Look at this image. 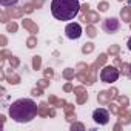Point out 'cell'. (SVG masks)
<instances>
[{
    "label": "cell",
    "mask_w": 131,
    "mask_h": 131,
    "mask_svg": "<svg viewBox=\"0 0 131 131\" xmlns=\"http://www.w3.org/2000/svg\"><path fill=\"white\" fill-rule=\"evenodd\" d=\"M37 110L39 106L31 99H19L9 106V116L19 123H28L36 117Z\"/></svg>",
    "instance_id": "obj_1"
},
{
    "label": "cell",
    "mask_w": 131,
    "mask_h": 131,
    "mask_svg": "<svg viewBox=\"0 0 131 131\" xmlns=\"http://www.w3.org/2000/svg\"><path fill=\"white\" fill-rule=\"evenodd\" d=\"M51 13L57 20H62V22L73 20L76 16L80 14L79 0H52Z\"/></svg>",
    "instance_id": "obj_2"
},
{
    "label": "cell",
    "mask_w": 131,
    "mask_h": 131,
    "mask_svg": "<svg viewBox=\"0 0 131 131\" xmlns=\"http://www.w3.org/2000/svg\"><path fill=\"white\" fill-rule=\"evenodd\" d=\"M120 76V71L114 67H103L102 73H100V80L105 82V83H113L119 79Z\"/></svg>",
    "instance_id": "obj_3"
},
{
    "label": "cell",
    "mask_w": 131,
    "mask_h": 131,
    "mask_svg": "<svg viewBox=\"0 0 131 131\" xmlns=\"http://www.w3.org/2000/svg\"><path fill=\"white\" fill-rule=\"evenodd\" d=\"M117 93H119V91H117L116 88L100 91V93L97 94V102H99V105H108V103H111V100L119 96Z\"/></svg>",
    "instance_id": "obj_4"
},
{
    "label": "cell",
    "mask_w": 131,
    "mask_h": 131,
    "mask_svg": "<svg viewBox=\"0 0 131 131\" xmlns=\"http://www.w3.org/2000/svg\"><path fill=\"white\" fill-rule=\"evenodd\" d=\"M102 28H103L105 32L114 34V32H117V31L120 29V22H119V19H116V17H108V19L103 20Z\"/></svg>",
    "instance_id": "obj_5"
},
{
    "label": "cell",
    "mask_w": 131,
    "mask_h": 131,
    "mask_svg": "<svg viewBox=\"0 0 131 131\" xmlns=\"http://www.w3.org/2000/svg\"><path fill=\"white\" fill-rule=\"evenodd\" d=\"M93 120L99 125H106L110 122V110L105 108H97L93 113Z\"/></svg>",
    "instance_id": "obj_6"
},
{
    "label": "cell",
    "mask_w": 131,
    "mask_h": 131,
    "mask_svg": "<svg viewBox=\"0 0 131 131\" xmlns=\"http://www.w3.org/2000/svg\"><path fill=\"white\" fill-rule=\"evenodd\" d=\"M65 34L71 40H77L82 36V26L79 23H68L67 28H65Z\"/></svg>",
    "instance_id": "obj_7"
},
{
    "label": "cell",
    "mask_w": 131,
    "mask_h": 131,
    "mask_svg": "<svg viewBox=\"0 0 131 131\" xmlns=\"http://www.w3.org/2000/svg\"><path fill=\"white\" fill-rule=\"evenodd\" d=\"M80 20H82L85 25H93V23L99 22L100 19H99V13L90 9V11H86V13H80Z\"/></svg>",
    "instance_id": "obj_8"
},
{
    "label": "cell",
    "mask_w": 131,
    "mask_h": 131,
    "mask_svg": "<svg viewBox=\"0 0 131 131\" xmlns=\"http://www.w3.org/2000/svg\"><path fill=\"white\" fill-rule=\"evenodd\" d=\"M97 68H99V65L94 62L93 65H90V71H88V76H86V82L85 85H93L96 82V74H97Z\"/></svg>",
    "instance_id": "obj_9"
},
{
    "label": "cell",
    "mask_w": 131,
    "mask_h": 131,
    "mask_svg": "<svg viewBox=\"0 0 131 131\" xmlns=\"http://www.w3.org/2000/svg\"><path fill=\"white\" fill-rule=\"evenodd\" d=\"M22 25H23V28L28 29L31 34H37V32H39V26H37L32 20H29V19H25V20L22 22Z\"/></svg>",
    "instance_id": "obj_10"
},
{
    "label": "cell",
    "mask_w": 131,
    "mask_h": 131,
    "mask_svg": "<svg viewBox=\"0 0 131 131\" xmlns=\"http://www.w3.org/2000/svg\"><path fill=\"white\" fill-rule=\"evenodd\" d=\"M6 13L9 14V17L19 19V17H22L25 14V8H13V6H9V8H6Z\"/></svg>",
    "instance_id": "obj_11"
},
{
    "label": "cell",
    "mask_w": 131,
    "mask_h": 131,
    "mask_svg": "<svg viewBox=\"0 0 131 131\" xmlns=\"http://www.w3.org/2000/svg\"><path fill=\"white\" fill-rule=\"evenodd\" d=\"M48 103H49L51 106H54V108H62V106H65V105H67V102H65L63 99H57L56 96H49V99H48Z\"/></svg>",
    "instance_id": "obj_12"
},
{
    "label": "cell",
    "mask_w": 131,
    "mask_h": 131,
    "mask_svg": "<svg viewBox=\"0 0 131 131\" xmlns=\"http://www.w3.org/2000/svg\"><path fill=\"white\" fill-rule=\"evenodd\" d=\"M49 106H51V105H48L46 102H42V103L39 105L37 114H39L40 117H48V116H49V111H51V110H49Z\"/></svg>",
    "instance_id": "obj_13"
},
{
    "label": "cell",
    "mask_w": 131,
    "mask_h": 131,
    "mask_svg": "<svg viewBox=\"0 0 131 131\" xmlns=\"http://www.w3.org/2000/svg\"><path fill=\"white\" fill-rule=\"evenodd\" d=\"M120 19L126 23L131 22V6H125V8L120 9Z\"/></svg>",
    "instance_id": "obj_14"
},
{
    "label": "cell",
    "mask_w": 131,
    "mask_h": 131,
    "mask_svg": "<svg viewBox=\"0 0 131 131\" xmlns=\"http://www.w3.org/2000/svg\"><path fill=\"white\" fill-rule=\"evenodd\" d=\"M76 77V70L73 68H67L63 71V79H67V80H73Z\"/></svg>",
    "instance_id": "obj_15"
},
{
    "label": "cell",
    "mask_w": 131,
    "mask_h": 131,
    "mask_svg": "<svg viewBox=\"0 0 131 131\" xmlns=\"http://www.w3.org/2000/svg\"><path fill=\"white\" fill-rule=\"evenodd\" d=\"M40 67H42V57L40 56H34L32 57V70H40Z\"/></svg>",
    "instance_id": "obj_16"
},
{
    "label": "cell",
    "mask_w": 131,
    "mask_h": 131,
    "mask_svg": "<svg viewBox=\"0 0 131 131\" xmlns=\"http://www.w3.org/2000/svg\"><path fill=\"white\" fill-rule=\"evenodd\" d=\"M6 80H8L11 85H17V83L20 82V76H17V74L13 73V74H8V76H6Z\"/></svg>",
    "instance_id": "obj_17"
},
{
    "label": "cell",
    "mask_w": 131,
    "mask_h": 131,
    "mask_svg": "<svg viewBox=\"0 0 131 131\" xmlns=\"http://www.w3.org/2000/svg\"><path fill=\"white\" fill-rule=\"evenodd\" d=\"M8 59H9V65H11V68H13V70H16V68L19 67V65H20V60H19L16 56L9 54V56H8Z\"/></svg>",
    "instance_id": "obj_18"
},
{
    "label": "cell",
    "mask_w": 131,
    "mask_h": 131,
    "mask_svg": "<svg viewBox=\"0 0 131 131\" xmlns=\"http://www.w3.org/2000/svg\"><path fill=\"white\" fill-rule=\"evenodd\" d=\"M120 73H122L123 76H128V77H129V74H131V65H129V63H122Z\"/></svg>",
    "instance_id": "obj_19"
},
{
    "label": "cell",
    "mask_w": 131,
    "mask_h": 131,
    "mask_svg": "<svg viewBox=\"0 0 131 131\" xmlns=\"http://www.w3.org/2000/svg\"><path fill=\"white\" fill-rule=\"evenodd\" d=\"M96 34H97V29L94 28V25H86V36L91 37V39H94Z\"/></svg>",
    "instance_id": "obj_20"
},
{
    "label": "cell",
    "mask_w": 131,
    "mask_h": 131,
    "mask_svg": "<svg viewBox=\"0 0 131 131\" xmlns=\"http://www.w3.org/2000/svg\"><path fill=\"white\" fill-rule=\"evenodd\" d=\"M94 51V43H91V42H88V43H85L83 46H82V52L83 54H90V52H93Z\"/></svg>",
    "instance_id": "obj_21"
},
{
    "label": "cell",
    "mask_w": 131,
    "mask_h": 131,
    "mask_svg": "<svg viewBox=\"0 0 131 131\" xmlns=\"http://www.w3.org/2000/svg\"><path fill=\"white\" fill-rule=\"evenodd\" d=\"M120 108H122V106H120V105H117V103H113V102H111V103H108V110L111 111V114H116V116H117V114H119V111H120Z\"/></svg>",
    "instance_id": "obj_22"
},
{
    "label": "cell",
    "mask_w": 131,
    "mask_h": 131,
    "mask_svg": "<svg viewBox=\"0 0 131 131\" xmlns=\"http://www.w3.org/2000/svg\"><path fill=\"white\" fill-rule=\"evenodd\" d=\"M106 60H108V54H105V52H103V54H100V56L97 57V60H96V63L99 65V67H103V65L106 63Z\"/></svg>",
    "instance_id": "obj_23"
},
{
    "label": "cell",
    "mask_w": 131,
    "mask_h": 131,
    "mask_svg": "<svg viewBox=\"0 0 131 131\" xmlns=\"http://www.w3.org/2000/svg\"><path fill=\"white\" fill-rule=\"evenodd\" d=\"M36 45H37V39H36L34 36H31V37L26 40V46H28L29 49H32V48H36Z\"/></svg>",
    "instance_id": "obj_24"
},
{
    "label": "cell",
    "mask_w": 131,
    "mask_h": 131,
    "mask_svg": "<svg viewBox=\"0 0 131 131\" xmlns=\"http://www.w3.org/2000/svg\"><path fill=\"white\" fill-rule=\"evenodd\" d=\"M116 99H117V102H119L120 106H123V108L128 106V97H125V96H117Z\"/></svg>",
    "instance_id": "obj_25"
},
{
    "label": "cell",
    "mask_w": 131,
    "mask_h": 131,
    "mask_svg": "<svg viewBox=\"0 0 131 131\" xmlns=\"http://www.w3.org/2000/svg\"><path fill=\"white\" fill-rule=\"evenodd\" d=\"M19 2V0H0V3H2V6L5 8H9V6H14L16 3Z\"/></svg>",
    "instance_id": "obj_26"
},
{
    "label": "cell",
    "mask_w": 131,
    "mask_h": 131,
    "mask_svg": "<svg viewBox=\"0 0 131 131\" xmlns=\"http://www.w3.org/2000/svg\"><path fill=\"white\" fill-rule=\"evenodd\" d=\"M119 51H120L119 45H111V46L108 48V54H111V56H117V54H119Z\"/></svg>",
    "instance_id": "obj_27"
},
{
    "label": "cell",
    "mask_w": 131,
    "mask_h": 131,
    "mask_svg": "<svg viewBox=\"0 0 131 131\" xmlns=\"http://www.w3.org/2000/svg\"><path fill=\"white\" fill-rule=\"evenodd\" d=\"M86 100H88V93H82V94L77 96V103L79 105H83Z\"/></svg>",
    "instance_id": "obj_28"
},
{
    "label": "cell",
    "mask_w": 131,
    "mask_h": 131,
    "mask_svg": "<svg viewBox=\"0 0 131 131\" xmlns=\"http://www.w3.org/2000/svg\"><path fill=\"white\" fill-rule=\"evenodd\" d=\"M83 129H85L83 123H77V122L71 123V131H83Z\"/></svg>",
    "instance_id": "obj_29"
},
{
    "label": "cell",
    "mask_w": 131,
    "mask_h": 131,
    "mask_svg": "<svg viewBox=\"0 0 131 131\" xmlns=\"http://www.w3.org/2000/svg\"><path fill=\"white\" fill-rule=\"evenodd\" d=\"M97 8H99V13H105V11H108L110 3H108V2H100V3L97 5Z\"/></svg>",
    "instance_id": "obj_30"
},
{
    "label": "cell",
    "mask_w": 131,
    "mask_h": 131,
    "mask_svg": "<svg viewBox=\"0 0 131 131\" xmlns=\"http://www.w3.org/2000/svg\"><path fill=\"white\" fill-rule=\"evenodd\" d=\"M17 28H19V26H17L16 22H13V23H6V31H8V32H16Z\"/></svg>",
    "instance_id": "obj_31"
},
{
    "label": "cell",
    "mask_w": 131,
    "mask_h": 131,
    "mask_svg": "<svg viewBox=\"0 0 131 131\" xmlns=\"http://www.w3.org/2000/svg\"><path fill=\"white\" fill-rule=\"evenodd\" d=\"M37 85L40 86V88H46V86H49V79H46V77H43V79H40L39 82H37Z\"/></svg>",
    "instance_id": "obj_32"
},
{
    "label": "cell",
    "mask_w": 131,
    "mask_h": 131,
    "mask_svg": "<svg viewBox=\"0 0 131 131\" xmlns=\"http://www.w3.org/2000/svg\"><path fill=\"white\" fill-rule=\"evenodd\" d=\"M73 93H74L76 96H79V94H82V93H86V88H85L83 85H80V86H74Z\"/></svg>",
    "instance_id": "obj_33"
},
{
    "label": "cell",
    "mask_w": 131,
    "mask_h": 131,
    "mask_svg": "<svg viewBox=\"0 0 131 131\" xmlns=\"http://www.w3.org/2000/svg\"><path fill=\"white\" fill-rule=\"evenodd\" d=\"M65 117H67V120L70 122V123H73V122H76V113H68V114H65Z\"/></svg>",
    "instance_id": "obj_34"
},
{
    "label": "cell",
    "mask_w": 131,
    "mask_h": 131,
    "mask_svg": "<svg viewBox=\"0 0 131 131\" xmlns=\"http://www.w3.org/2000/svg\"><path fill=\"white\" fill-rule=\"evenodd\" d=\"M31 94H32V96H42V94H43V88H40V86L37 85V86L31 91Z\"/></svg>",
    "instance_id": "obj_35"
},
{
    "label": "cell",
    "mask_w": 131,
    "mask_h": 131,
    "mask_svg": "<svg viewBox=\"0 0 131 131\" xmlns=\"http://www.w3.org/2000/svg\"><path fill=\"white\" fill-rule=\"evenodd\" d=\"M63 108H65V114H68V113H74V105H73V103H67Z\"/></svg>",
    "instance_id": "obj_36"
},
{
    "label": "cell",
    "mask_w": 131,
    "mask_h": 131,
    "mask_svg": "<svg viewBox=\"0 0 131 131\" xmlns=\"http://www.w3.org/2000/svg\"><path fill=\"white\" fill-rule=\"evenodd\" d=\"M8 19H9V14L8 13H0V22L8 23Z\"/></svg>",
    "instance_id": "obj_37"
},
{
    "label": "cell",
    "mask_w": 131,
    "mask_h": 131,
    "mask_svg": "<svg viewBox=\"0 0 131 131\" xmlns=\"http://www.w3.org/2000/svg\"><path fill=\"white\" fill-rule=\"evenodd\" d=\"M45 77H46V79H49V80H51V79H52V77H54V71H52V70H51V68H46V70H45Z\"/></svg>",
    "instance_id": "obj_38"
},
{
    "label": "cell",
    "mask_w": 131,
    "mask_h": 131,
    "mask_svg": "<svg viewBox=\"0 0 131 131\" xmlns=\"http://www.w3.org/2000/svg\"><path fill=\"white\" fill-rule=\"evenodd\" d=\"M23 8H25V13H28V14H31V13L34 11V5H32V3H28V5H25Z\"/></svg>",
    "instance_id": "obj_39"
},
{
    "label": "cell",
    "mask_w": 131,
    "mask_h": 131,
    "mask_svg": "<svg viewBox=\"0 0 131 131\" xmlns=\"http://www.w3.org/2000/svg\"><path fill=\"white\" fill-rule=\"evenodd\" d=\"M43 2H45V0H34V2H32V5H34V8H42L43 6Z\"/></svg>",
    "instance_id": "obj_40"
},
{
    "label": "cell",
    "mask_w": 131,
    "mask_h": 131,
    "mask_svg": "<svg viewBox=\"0 0 131 131\" xmlns=\"http://www.w3.org/2000/svg\"><path fill=\"white\" fill-rule=\"evenodd\" d=\"M73 90H74V86H73L71 83H67V85L63 86V91H65V93H71Z\"/></svg>",
    "instance_id": "obj_41"
},
{
    "label": "cell",
    "mask_w": 131,
    "mask_h": 131,
    "mask_svg": "<svg viewBox=\"0 0 131 131\" xmlns=\"http://www.w3.org/2000/svg\"><path fill=\"white\" fill-rule=\"evenodd\" d=\"M86 11H90V5H86V3H85V5H82V6H80V13H86Z\"/></svg>",
    "instance_id": "obj_42"
},
{
    "label": "cell",
    "mask_w": 131,
    "mask_h": 131,
    "mask_svg": "<svg viewBox=\"0 0 131 131\" xmlns=\"http://www.w3.org/2000/svg\"><path fill=\"white\" fill-rule=\"evenodd\" d=\"M114 63H116V67H119V68L122 67V60H120L119 57H116V59H114Z\"/></svg>",
    "instance_id": "obj_43"
},
{
    "label": "cell",
    "mask_w": 131,
    "mask_h": 131,
    "mask_svg": "<svg viewBox=\"0 0 131 131\" xmlns=\"http://www.w3.org/2000/svg\"><path fill=\"white\" fill-rule=\"evenodd\" d=\"M0 42H2V46H5V45H6V37L2 36V37H0Z\"/></svg>",
    "instance_id": "obj_44"
},
{
    "label": "cell",
    "mask_w": 131,
    "mask_h": 131,
    "mask_svg": "<svg viewBox=\"0 0 131 131\" xmlns=\"http://www.w3.org/2000/svg\"><path fill=\"white\" fill-rule=\"evenodd\" d=\"M120 128H122V123H120V122L114 125V129H116V131H117V129H120Z\"/></svg>",
    "instance_id": "obj_45"
},
{
    "label": "cell",
    "mask_w": 131,
    "mask_h": 131,
    "mask_svg": "<svg viewBox=\"0 0 131 131\" xmlns=\"http://www.w3.org/2000/svg\"><path fill=\"white\" fill-rule=\"evenodd\" d=\"M128 49H129V51H131V37H129V39H128Z\"/></svg>",
    "instance_id": "obj_46"
},
{
    "label": "cell",
    "mask_w": 131,
    "mask_h": 131,
    "mask_svg": "<svg viewBox=\"0 0 131 131\" xmlns=\"http://www.w3.org/2000/svg\"><path fill=\"white\" fill-rule=\"evenodd\" d=\"M129 28H131V22H129Z\"/></svg>",
    "instance_id": "obj_47"
},
{
    "label": "cell",
    "mask_w": 131,
    "mask_h": 131,
    "mask_svg": "<svg viewBox=\"0 0 131 131\" xmlns=\"http://www.w3.org/2000/svg\"><path fill=\"white\" fill-rule=\"evenodd\" d=\"M119 2H123V0H119Z\"/></svg>",
    "instance_id": "obj_48"
},
{
    "label": "cell",
    "mask_w": 131,
    "mask_h": 131,
    "mask_svg": "<svg viewBox=\"0 0 131 131\" xmlns=\"http://www.w3.org/2000/svg\"><path fill=\"white\" fill-rule=\"evenodd\" d=\"M129 77H131V74H129Z\"/></svg>",
    "instance_id": "obj_49"
}]
</instances>
